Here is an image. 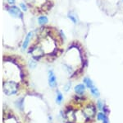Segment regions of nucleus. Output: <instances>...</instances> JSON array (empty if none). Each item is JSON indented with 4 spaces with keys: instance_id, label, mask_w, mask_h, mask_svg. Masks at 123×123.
Wrapping results in <instances>:
<instances>
[{
    "instance_id": "7ed1b4c3",
    "label": "nucleus",
    "mask_w": 123,
    "mask_h": 123,
    "mask_svg": "<svg viewBox=\"0 0 123 123\" xmlns=\"http://www.w3.org/2000/svg\"><path fill=\"white\" fill-rule=\"evenodd\" d=\"M49 84L52 88H53V87H55L57 85L56 77H55V75L52 70H50L49 72Z\"/></svg>"
},
{
    "instance_id": "20e7f679",
    "label": "nucleus",
    "mask_w": 123,
    "mask_h": 123,
    "mask_svg": "<svg viewBox=\"0 0 123 123\" xmlns=\"http://www.w3.org/2000/svg\"><path fill=\"white\" fill-rule=\"evenodd\" d=\"M32 55L34 57H35V58H39V57H41L42 55H43V51L42 48H40V47L37 46L35 47V48H34L32 50Z\"/></svg>"
},
{
    "instance_id": "9d476101",
    "label": "nucleus",
    "mask_w": 123,
    "mask_h": 123,
    "mask_svg": "<svg viewBox=\"0 0 123 123\" xmlns=\"http://www.w3.org/2000/svg\"><path fill=\"white\" fill-rule=\"evenodd\" d=\"M90 92H91V94L94 95V97H96V98H98V97L99 96V91L98 90L97 88H95L94 86L90 88Z\"/></svg>"
},
{
    "instance_id": "0eeeda50",
    "label": "nucleus",
    "mask_w": 123,
    "mask_h": 123,
    "mask_svg": "<svg viewBox=\"0 0 123 123\" xmlns=\"http://www.w3.org/2000/svg\"><path fill=\"white\" fill-rule=\"evenodd\" d=\"M68 17H69V19H71V22H73L74 23H76L78 22V18L76 17V16L75 13H68Z\"/></svg>"
},
{
    "instance_id": "ddd939ff",
    "label": "nucleus",
    "mask_w": 123,
    "mask_h": 123,
    "mask_svg": "<svg viewBox=\"0 0 123 123\" xmlns=\"http://www.w3.org/2000/svg\"><path fill=\"white\" fill-rule=\"evenodd\" d=\"M70 84H67V85H66V87H65V91H68V88L70 89V88H71V86H70Z\"/></svg>"
},
{
    "instance_id": "f257e3e1",
    "label": "nucleus",
    "mask_w": 123,
    "mask_h": 123,
    "mask_svg": "<svg viewBox=\"0 0 123 123\" xmlns=\"http://www.w3.org/2000/svg\"><path fill=\"white\" fill-rule=\"evenodd\" d=\"M17 88H18L17 84L12 81H7L3 84V91L7 95L15 94L17 92Z\"/></svg>"
},
{
    "instance_id": "4468645a",
    "label": "nucleus",
    "mask_w": 123,
    "mask_h": 123,
    "mask_svg": "<svg viewBox=\"0 0 123 123\" xmlns=\"http://www.w3.org/2000/svg\"><path fill=\"white\" fill-rule=\"evenodd\" d=\"M7 3H8L9 4H13V3H15V0H7Z\"/></svg>"
},
{
    "instance_id": "2eb2a0df",
    "label": "nucleus",
    "mask_w": 123,
    "mask_h": 123,
    "mask_svg": "<svg viewBox=\"0 0 123 123\" xmlns=\"http://www.w3.org/2000/svg\"><path fill=\"white\" fill-rule=\"evenodd\" d=\"M122 1H123V0H122Z\"/></svg>"
},
{
    "instance_id": "39448f33",
    "label": "nucleus",
    "mask_w": 123,
    "mask_h": 123,
    "mask_svg": "<svg viewBox=\"0 0 123 123\" xmlns=\"http://www.w3.org/2000/svg\"><path fill=\"white\" fill-rule=\"evenodd\" d=\"M31 36H32V32H29L26 36H25V41H24V42L22 44V49L23 50H25L27 48V46H28V45L30 43V41H31Z\"/></svg>"
},
{
    "instance_id": "1a4fd4ad",
    "label": "nucleus",
    "mask_w": 123,
    "mask_h": 123,
    "mask_svg": "<svg viewBox=\"0 0 123 123\" xmlns=\"http://www.w3.org/2000/svg\"><path fill=\"white\" fill-rule=\"evenodd\" d=\"M84 83L86 84V86L88 87V88H91L92 87H94V84H93L92 80H91L90 79L85 78L84 79Z\"/></svg>"
},
{
    "instance_id": "9b49d317",
    "label": "nucleus",
    "mask_w": 123,
    "mask_h": 123,
    "mask_svg": "<svg viewBox=\"0 0 123 123\" xmlns=\"http://www.w3.org/2000/svg\"><path fill=\"white\" fill-rule=\"evenodd\" d=\"M62 98H63L62 94L60 92H57V103H60V102H62Z\"/></svg>"
},
{
    "instance_id": "f03ea898",
    "label": "nucleus",
    "mask_w": 123,
    "mask_h": 123,
    "mask_svg": "<svg viewBox=\"0 0 123 123\" xmlns=\"http://www.w3.org/2000/svg\"><path fill=\"white\" fill-rule=\"evenodd\" d=\"M8 12L10 14L15 17H22V13H21V10H20L17 7H11L8 9Z\"/></svg>"
},
{
    "instance_id": "f8f14e48",
    "label": "nucleus",
    "mask_w": 123,
    "mask_h": 123,
    "mask_svg": "<svg viewBox=\"0 0 123 123\" xmlns=\"http://www.w3.org/2000/svg\"><path fill=\"white\" fill-rule=\"evenodd\" d=\"M20 6H21V9H22L24 12H25V11H26V10H27V7H26V6H25V4H24V3H21V4H20Z\"/></svg>"
},
{
    "instance_id": "6e6552de",
    "label": "nucleus",
    "mask_w": 123,
    "mask_h": 123,
    "mask_svg": "<svg viewBox=\"0 0 123 123\" xmlns=\"http://www.w3.org/2000/svg\"><path fill=\"white\" fill-rule=\"evenodd\" d=\"M38 22H39V25L43 26V25L46 24V23L48 22V18H47L46 17H44V16H41L40 17H39Z\"/></svg>"
},
{
    "instance_id": "423d86ee",
    "label": "nucleus",
    "mask_w": 123,
    "mask_h": 123,
    "mask_svg": "<svg viewBox=\"0 0 123 123\" xmlns=\"http://www.w3.org/2000/svg\"><path fill=\"white\" fill-rule=\"evenodd\" d=\"M85 90V88L84 84H78L77 86L75 87V92L79 95L84 94Z\"/></svg>"
}]
</instances>
